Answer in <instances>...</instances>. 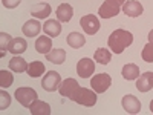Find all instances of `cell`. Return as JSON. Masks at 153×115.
<instances>
[{"instance_id": "obj_1", "label": "cell", "mask_w": 153, "mask_h": 115, "mask_svg": "<svg viewBox=\"0 0 153 115\" xmlns=\"http://www.w3.org/2000/svg\"><path fill=\"white\" fill-rule=\"evenodd\" d=\"M132 42H133L132 32L126 31V29H117V31H113L110 34L107 43H109V48L115 54H121L127 46L132 45Z\"/></svg>"}, {"instance_id": "obj_2", "label": "cell", "mask_w": 153, "mask_h": 115, "mask_svg": "<svg viewBox=\"0 0 153 115\" xmlns=\"http://www.w3.org/2000/svg\"><path fill=\"white\" fill-rule=\"evenodd\" d=\"M71 100L75 101V103H78V105L86 106V108H92L97 103V92L92 91V89L78 86L75 89V92L72 94Z\"/></svg>"}, {"instance_id": "obj_3", "label": "cell", "mask_w": 153, "mask_h": 115, "mask_svg": "<svg viewBox=\"0 0 153 115\" xmlns=\"http://www.w3.org/2000/svg\"><path fill=\"white\" fill-rule=\"evenodd\" d=\"M37 98H38V95L32 87H19L16 91V100L25 108H29Z\"/></svg>"}, {"instance_id": "obj_4", "label": "cell", "mask_w": 153, "mask_h": 115, "mask_svg": "<svg viewBox=\"0 0 153 115\" xmlns=\"http://www.w3.org/2000/svg\"><path fill=\"white\" fill-rule=\"evenodd\" d=\"M61 84V75L57 71H49L42 80V87L48 92H55Z\"/></svg>"}, {"instance_id": "obj_5", "label": "cell", "mask_w": 153, "mask_h": 115, "mask_svg": "<svg viewBox=\"0 0 153 115\" xmlns=\"http://www.w3.org/2000/svg\"><path fill=\"white\" fill-rule=\"evenodd\" d=\"M110 84H112V78H110V75L106 74V72L97 74L95 77H92V81H91V86H92V89H94L97 94L106 92Z\"/></svg>"}, {"instance_id": "obj_6", "label": "cell", "mask_w": 153, "mask_h": 115, "mask_svg": "<svg viewBox=\"0 0 153 115\" xmlns=\"http://www.w3.org/2000/svg\"><path fill=\"white\" fill-rule=\"evenodd\" d=\"M80 25H81V28L84 29V32L89 34V35L97 34L98 29H100V20H98V17H95L92 14H87V16L81 17Z\"/></svg>"}, {"instance_id": "obj_7", "label": "cell", "mask_w": 153, "mask_h": 115, "mask_svg": "<svg viewBox=\"0 0 153 115\" xmlns=\"http://www.w3.org/2000/svg\"><path fill=\"white\" fill-rule=\"evenodd\" d=\"M95 71V63L91 58H81L76 63V74H78L81 78H89Z\"/></svg>"}, {"instance_id": "obj_8", "label": "cell", "mask_w": 153, "mask_h": 115, "mask_svg": "<svg viewBox=\"0 0 153 115\" xmlns=\"http://www.w3.org/2000/svg\"><path fill=\"white\" fill-rule=\"evenodd\" d=\"M143 11H144V8L138 0H127L123 5V12L129 17H139L143 14Z\"/></svg>"}, {"instance_id": "obj_9", "label": "cell", "mask_w": 153, "mask_h": 115, "mask_svg": "<svg viewBox=\"0 0 153 115\" xmlns=\"http://www.w3.org/2000/svg\"><path fill=\"white\" fill-rule=\"evenodd\" d=\"M120 9H121V6H118V5L109 2V0H106V2L100 6L98 14H100V17H103V19H112V17L120 14Z\"/></svg>"}, {"instance_id": "obj_10", "label": "cell", "mask_w": 153, "mask_h": 115, "mask_svg": "<svg viewBox=\"0 0 153 115\" xmlns=\"http://www.w3.org/2000/svg\"><path fill=\"white\" fill-rule=\"evenodd\" d=\"M121 105L127 114H138L141 111V101H139L135 95H126L121 101Z\"/></svg>"}, {"instance_id": "obj_11", "label": "cell", "mask_w": 153, "mask_h": 115, "mask_svg": "<svg viewBox=\"0 0 153 115\" xmlns=\"http://www.w3.org/2000/svg\"><path fill=\"white\" fill-rule=\"evenodd\" d=\"M136 89L139 92H149L153 89V72H144L136 81Z\"/></svg>"}, {"instance_id": "obj_12", "label": "cell", "mask_w": 153, "mask_h": 115, "mask_svg": "<svg viewBox=\"0 0 153 115\" xmlns=\"http://www.w3.org/2000/svg\"><path fill=\"white\" fill-rule=\"evenodd\" d=\"M76 87H78V83H76L75 78H66V80L61 81V84H60V87H58V92H60V95H63V97L71 98Z\"/></svg>"}, {"instance_id": "obj_13", "label": "cell", "mask_w": 153, "mask_h": 115, "mask_svg": "<svg viewBox=\"0 0 153 115\" xmlns=\"http://www.w3.org/2000/svg\"><path fill=\"white\" fill-rule=\"evenodd\" d=\"M43 32L49 37H58L61 34V22L55 19L46 20V23L43 25Z\"/></svg>"}, {"instance_id": "obj_14", "label": "cell", "mask_w": 153, "mask_h": 115, "mask_svg": "<svg viewBox=\"0 0 153 115\" xmlns=\"http://www.w3.org/2000/svg\"><path fill=\"white\" fill-rule=\"evenodd\" d=\"M22 31H23V34L26 37H37L38 34H40V31H42V25H40V22H37V20H28L26 23L23 25Z\"/></svg>"}, {"instance_id": "obj_15", "label": "cell", "mask_w": 153, "mask_h": 115, "mask_svg": "<svg viewBox=\"0 0 153 115\" xmlns=\"http://www.w3.org/2000/svg\"><path fill=\"white\" fill-rule=\"evenodd\" d=\"M26 49H28V43H26L25 38H12L9 46H8V51L11 54H14V55L23 54Z\"/></svg>"}, {"instance_id": "obj_16", "label": "cell", "mask_w": 153, "mask_h": 115, "mask_svg": "<svg viewBox=\"0 0 153 115\" xmlns=\"http://www.w3.org/2000/svg\"><path fill=\"white\" fill-rule=\"evenodd\" d=\"M51 11H52L51 5L42 2V3H37V5H34V6L31 8V14H32L34 17H37V19H46V17H49Z\"/></svg>"}, {"instance_id": "obj_17", "label": "cell", "mask_w": 153, "mask_h": 115, "mask_svg": "<svg viewBox=\"0 0 153 115\" xmlns=\"http://www.w3.org/2000/svg\"><path fill=\"white\" fill-rule=\"evenodd\" d=\"M74 16V9L69 3H61L58 8H57V19L61 22V23H68Z\"/></svg>"}, {"instance_id": "obj_18", "label": "cell", "mask_w": 153, "mask_h": 115, "mask_svg": "<svg viewBox=\"0 0 153 115\" xmlns=\"http://www.w3.org/2000/svg\"><path fill=\"white\" fill-rule=\"evenodd\" d=\"M46 58H48V61L54 63V65H61V63H65V60H66V51L61 49V48H55V49L51 51V52L46 54Z\"/></svg>"}, {"instance_id": "obj_19", "label": "cell", "mask_w": 153, "mask_h": 115, "mask_svg": "<svg viewBox=\"0 0 153 115\" xmlns=\"http://www.w3.org/2000/svg\"><path fill=\"white\" fill-rule=\"evenodd\" d=\"M29 111H31L32 115H49L51 114V106L48 103H45V101L37 98L34 103L29 106Z\"/></svg>"}, {"instance_id": "obj_20", "label": "cell", "mask_w": 153, "mask_h": 115, "mask_svg": "<svg viewBox=\"0 0 153 115\" xmlns=\"http://www.w3.org/2000/svg\"><path fill=\"white\" fill-rule=\"evenodd\" d=\"M35 49L38 54H48L51 52V49H52V40H51V37H38L35 40Z\"/></svg>"}, {"instance_id": "obj_21", "label": "cell", "mask_w": 153, "mask_h": 115, "mask_svg": "<svg viewBox=\"0 0 153 115\" xmlns=\"http://www.w3.org/2000/svg\"><path fill=\"white\" fill-rule=\"evenodd\" d=\"M28 66L29 65L26 63V60L22 58V57L14 55L9 60V69L12 72H28Z\"/></svg>"}, {"instance_id": "obj_22", "label": "cell", "mask_w": 153, "mask_h": 115, "mask_svg": "<svg viewBox=\"0 0 153 115\" xmlns=\"http://www.w3.org/2000/svg\"><path fill=\"white\" fill-rule=\"evenodd\" d=\"M66 42H68V45H69L71 48L78 49V48H81V46L86 43V38H84V35L80 34V32H71V34L66 37Z\"/></svg>"}, {"instance_id": "obj_23", "label": "cell", "mask_w": 153, "mask_h": 115, "mask_svg": "<svg viewBox=\"0 0 153 115\" xmlns=\"http://www.w3.org/2000/svg\"><path fill=\"white\" fill-rule=\"evenodd\" d=\"M121 74L126 80H135L139 77V68L136 65H133V63H129V65H124Z\"/></svg>"}, {"instance_id": "obj_24", "label": "cell", "mask_w": 153, "mask_h": 115, "mask_svg": "<svg viewBox=\"0 0 153 115\" xmlns=\"http://www.w3.org/2000/svg\"><path fill=\"white\" fill-rule=\"evenodd\" d=\"M45 65L42 61H31V65L28 66V75L32 77V78H37V77H40L43 75L45 72Z\"/></svg>"}, {"instance_id": "obj_25", "label": "cell", "mask_w": 153, "mask_h": 115, "mask_svg": "<svg viewBox=\"0 0 153 115\" xmlns=\"http://www.w3.org/2000/svg\"><path fill=\"white\" fill-rule=\"evenodd\" d=\"M94 60L101 63V65H107V63L112 60V54L109 49H104V48H100L95 51V55H94Z\"/></svg>"}, {"instance_id": "obj_26", "label": "cell", "mask_w": 153, "mask_h": 115, "mask_svg": "<svg viewBox=\"0 0 153 115\" xmlns=\"http://www.w3.org/2000/svg\"><path fill=\"white\" fill-rule=\"evenodd\" d=\"M12 83H14V75L5 69L0 71V86L5 89V87H9Z\"/></svg>"}, {"instance_id": "obj_27", "label": "cell", "mask_w": 153, "mask_h": 115, "mask_svg": "<svg viewBox=\"0 0 153 115\" xmlns=\"http://www.w3.org/2000/svg\"><path fill=\"white\" fill-rule=\"evenodd\" d=\"M141 55H143V60H144V61L153 63V43H152V42H149V43L144 46Z\"/></svg>"}, {"instance_id": "obj_28", "label": "cell", "mask_w": 153, "mask_h": 115, "mask_svg": "<svg viewBox=\"0 0 153 115\" xmlns=\"http://www.w3.org/2000/svg\"><path fill=\"white\" fill-rule=\"evenodd\" d=\"M11 40H12V38H11L9 34H6V32H2V34H0V48H2V55L5 54V51L8 49Z\"/></svg>"}, {"instance_id": "obj_29", "label": "cell", "mask_w": 153, "mask_h": 115, "mask_svg": "<svg viewBox=\"0 0 153 115\" xmlns=\"http://www.w3.org/2000/svg\"><path fill=\"white\" fill-rule=\"evenodd\" d=\"M0 98H2V103H0V109H6L9 105H11V97H9V94L8 92H5V91H2L0 92Z\"/></svg>"}, {"instance_id": "obj_30", "label": "cell", "mask_w": 153, "mask_h": 115, "mask_svg": "<svg viewBox=\"0 0 153 115\" xmlns=\"http://www.w3.org/2000/svg\"><path fill=\"white\" fill-rule=\"evenodd\" d=\"M20 2H22V0H2L3 6H5V8H8V9H12V8L19 6V5H20Z\"/></svg>"}, {"instance_id": "obj_31", "label": "cell", "mask_w": 153, "mask_h": 115, "mask_svg": "<svg viewBox=\"0 0 153 115\" xmlns=\"http://www.w3.org/2000/svg\"><path fill=\"white\" fill-rule=\"evenodd\" d=\"M109 2H112V3H115V5H118V6H123L127 0H109Z\"/></svg>"}, {"instance_id": "obj_32", "label": "cell", "mask_w": 153, "mask_h": 115, "mask_svg": "<svg viewBox=\"0 0 153 115\" xmlns=\"http://www.w3.org/2000/svg\"><path fill=\"white\" fill-rule=\"evenodd\" d=\"M149 42H152V43H153V29L149 32Z\"/></svg>"}, {"instance_id": "obj_33", "label": "cell", "mask_w": 153, "mask_h": 115, "mask_svg": "<svg viewBox=\"0 0 153 115\" xmlns=\"http://www.w3.org/2000/svg\"><path fill=\"white\" fill-rule=\"evenodd\" d=\"M150 111H152V114H153V100L150 101Z\"/></svg>"}]
</instances>
